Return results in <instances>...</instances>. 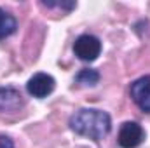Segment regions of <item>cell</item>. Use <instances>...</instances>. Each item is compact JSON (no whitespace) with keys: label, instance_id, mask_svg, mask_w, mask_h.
<instances>
[{"label":"cell","instance_id":"6da1fadb","mask_svg":"<svg viewBox=\"0 0 150 148\" xmlns=\"http://www.w3.org/2000/svg\"><path fill=\"white\" fill-rule=\"evenodd\" d=\"M70 129L93 141H101L112 129V118L98 108H80L70 117Z\"/></svg>","mask_w":150,"mask_h":148},{"label":"cell","instance_id":"7a4b0ae2","mask_svg":"<svg viewBox=\"0 0 150 148\" xmlns=\"http://www.w3.org/2000/svg\"><path fill=\"white\" fill-rule=\"evenodd\" d=\"M75 56L82 61H94L101 54V42L100 38L89 33H84L75 40L74 44Z\"/></svg>","mask_w":150,"mask_h":148},{"label":"cell","instance_id":"3957f363","mask_svg":"<svg viewBox=\"0 0 150 148\" xmlns=\"http://www.w3.org/2000/svg\"><path fill=\"white\" fill-rule=\"evenodd\" d=\"M145 140V131L138 122H124L119 131V145L122 148H136Z\"/></svg>","mask_w":150,"mask_h":148},{"label":"cell","instance_id":"277c9868","mask_svg":"<svg viewBox=\"0 0 150 148\" xmlns=\"http://www.w3.org/2000/svg\"><path fill=\"white\" fill-rule=\"evenodd\" d=\"M54 87H56L54 78L47 73H42V72H40V73H35L30 80H28V84H26V91H28L33 98H38V99L47 98V96L54 91Z\"/></svg>","mask_w":150,"mask_h":148},{"label":"cell","instance_id":"5b68a950","mask_svg":"<svg viewBox=\"0 0 150 148\" xmlns=\"http://www.w3.org/2000/svg\"><path fill=\"white\" fill-rule=\"evenodd\" d=\"M131 98L140 110L150 113V75L140 77L131 84Z\"/></svg>","mask_w":150,"mask_h":148},{"label":"cell","instance_id":"8992f818","mask_svg":"<svg viewBox=\"0 0 150 148\" xmlns=\"http://www.w3.org/2000/svg\"><path fill=\"white\" fill-rule=\"evenodd\" d=\"M25 105L21 92L16 87H0V111H16Z\"/></svg>","mask_w":150,"mask_h":148},{"label":"cell","instance_id":"52a82bcc","mask_svg":"<svg viewBox=\"0 0 150 148\" xmlns=\"http://www.w3.org/2000/svg\"><path fill=\"white\" fill-rule=\"evenodd\" d=\"M16 26H18V23H16L14 16H11L7 11H4L0 7V40L12 35L16 32Z\"/></svg>","mask_w":150,"mask_h":148},{"label":"cell","instance_id":"ba28073f","mask_svg":"<svg viewBox=\"0 0 150 148\" xmlns=\"http://www.w3.org/2000/svg\"><path fill=\"white\" fill-rule=\"evenodd\" d=\"M75 82L77 84H82V85H96L100 82V73L96 70H91V68H84L80 70L77 77H75Z\"/></svg>","mask_w":150,"mask_h":148},{"label":"cell","instance_id":"9c48e42d","mask_svg":"<svg viewBox=\"0 0 150 148\" xmlns=\"http://www.w3.org/2000/svg\"><path fill=\"white\" fill-rule=\"evenodd\" d=\"M42 5H45V7H49V9H54V7H58V9H65V11H72L75 9V2H42Z\"/></svg>","mask_w":150,"mask_h":148},{"label":"cell","instance_id":"30bf717a","mask_svg":"<svg viewBox=\"0 0 150 148\" xmlns=\"http://www.w3.org/2000/svg\"><path fill=\"white\" fill-rule=\"evenodd\" d=\"M0 148H14V143L9 136H0Z\"/></svg>","mask_w":150,"mask_h":148}]
</instances>
